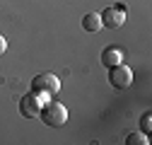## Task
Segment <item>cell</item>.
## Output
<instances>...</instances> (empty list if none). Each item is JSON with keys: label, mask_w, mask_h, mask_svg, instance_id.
I'll use <instances>...</instances> for the list:
<instances>
[{"label": "cell", "mask_w": 152, "mask_h": 145, "mask_svg": "<svg viewBox=\"0 0 152 145\" xmlns=\"http://www.w3.org/2000/svg\"><path fill=\"white\" fill-rule=\"evenodd\" d=\"M39 119H41L46 126H51V128H61V126H65V121H68V109H65L61 102L48 99V102L41 106Z\"/></svg>", "instance_id": "6da1fadb"}, {"label": "cell", "mask_w": 152, "mask_h": 145, "mask_svg": "<svg viewBox=\"0 0 152 145\" xmlns=\"http://www.w3.org/2000/svg\"><path fill=\"white\" fill-rule=\"evenodd\" d=\"M48 99L41 97V94H36V92H27L22 94L20 99V114L24 119H39V111H41V106L46 104Z\"/></svg>", "instance_id": "3957f363"}, {"label": "cell", "mask_w": 152, "mask_h": 145, "mask_svg": "<svg viewBox=\"0 0 152 145\" xmlns=\"http://www.w3.org/2000/svg\"><path fill=\"white\" fill-rule=\"evenodd\" d=\"M5 48H7V39H5L3 34H0V56H3V53H5Z\"/></svg>", "instance_id": "30bf717a"}, {"label": "cell", "mask_w": 152, "mask_h": 145, "mask_svg": "<svg viewBox=\"0 0 152 145\" xmlns=\"http://www.w3.org/2000/svg\"><path fill=\"white\" fill-rule=\"evenodd\" d=\"M126 145H150V135L147 133H128L126 138Z\"/></svg>", "instance_id": "ba28073f"}, {"label": "cell", "mask_w": 152, "mask_h": 145, "mask_svg": "<svg viewBox=\"0 0 152 145\" xmlns=\"http://www.w3.org/2000/svg\"><path fill=\"white\" fill-rule=\"evenodd\" d=\"M109 82L116 87V89H126V87H130V82H133V70H130L126 63L111 65V68H109Z\"/></svg>", "instance_id": "5b68a950"}, {"label": "cell", "mask_w": 152, "mask_h": 145, "mask_svg": "<svg viewBox=\"0 0 152 145\" xmlns=\"http://www.w3.org/2000/svg\"><path fill=\"white\" fill-rule=\"evenodd\" d=\"M140 126H142V133H147V135H150V131H152V114H150V111H145V114H142Z\"/></svg>", "instance_id": "9c48e42d"}, {"label": "cell", "mask_w": 152, "mask_h": 145, "mask_svg": "<svg viewBox=\"0 0 152 145\" xmlns=\"http://www.w3.org/2000/svg\"><path fill=\"white\" fill-rule=\"evenodd\" d=\"M102 27H109V29H118L121 24H126V5L123 3H116V5H109L102 10Z\"/></svg>", "instance_id": "277c9868"}, {"label": "cell", "mask_w": 152, "mask_h": 145, "mask_svg": "<svg viewBox=\"0 0 152 145\" xmlns=\"http://www.w3.org/2000/svg\"><path fill=\"white\" fill-rule=\"evenodd\" d=\"M118 63H123V51L118 46H106L102 51V65L111 68V65H118Z\"/></svg>", "instance_id": "8992f818"}, {"label": "cell", "mask_w": 152, "mask_h": 145, "mask_svg": "<svg viewBox=\"0 0 152 145\" xmlns=\"http://www.w3.org/2000/svg\"><path fill=\"white\" fill-rule=\"evenodd\" d=\"M31 92L51 99V97H56V94L61 92V80L56 78L53 72H41V75H36L31 80Z\"/></svg>", "instance_id": "7a4b0ae2"}, {"label": "cell", "mask_w": 152, "mask_h": 145, "mask_svg": "<svg viewBox=\"0 0 152 145\" xmlns=\"http://www.w3.org/2000/svg\"><path fill=\"white\" fill-rule=\"evenodd\" d=\"M82 29H85V31H99V29H102V17H99V12H87V15L82 17Z\"/></svg>", "instance_id": "52a82bcc"}]
</instances>
